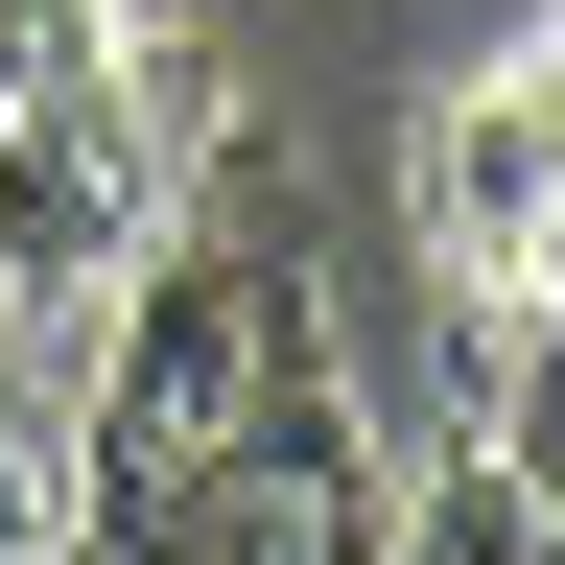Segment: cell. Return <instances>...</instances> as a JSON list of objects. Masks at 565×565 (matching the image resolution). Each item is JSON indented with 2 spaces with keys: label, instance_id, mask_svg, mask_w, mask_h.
Returning a JSON list of instances; mask_svg holds the SVG:
<instances>
[{
  "label": "cell",
  "instance_id": "3957f363",
  "mask_svg": "<svg viewBox=\"0 0 565 565\" xmlns=\"http://www.w3.org/2000/svg\"><path fill=\"white\" fill-rule=\"evenodd\" d=\"M141 565H377V424H353L330 377H307V401H259L236 448L141 519Z\"/></svg>",
  "mask_w": 565,
  "mask_h": 565
},
{
  "label": "cell",
  "instance_id": "277c9868",
  "mask_svg": "<svg viewBox=\"0 0 565 565\" xmlns=\"http://www.w3.org/2000/svg\"><path fill=\"white\" fill-rule=\"evenodd\" d=\"M118 24L141 0H0V95H24V71H118Z\"/></svg>",
  "mask_w": 565,
  "mask_h": 565
},
{
  "label": "cell",
  "instance_id": "7a4b0ae2",
  "mask_svg": "<svg viewBox=\"0 0 565 565\" xmlns=\"http://www.w3.org/2000/svg\"><path fill=\"white\" fill-rule=\"evenodd\" d=\"M401 236H424L448 401H542V307H565V71L542 47H471L401 118Z\"/></svg>",
  "mask_w": 565,
  "mask_h": 565
},
{
  "label": "cell",
  "instance_id": "6da1fadb",
  "mask_svg": "<svg viewBox=\"0 0 565 565\" xmlns=\"http://www.w3.org/2000/svg\"><path fill=\"white\" fill-rule=\"evenodd\" d=\"M236 166V71L189 24H118V71H24L0 95V330H95V282Z\"/></svg>",
  "mask_w": 565,
  "mask_h": 565
}]
</instances>
